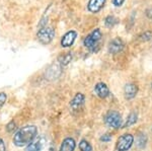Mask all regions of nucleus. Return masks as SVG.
<instances>
[{"mask_svg":"<svg viewBox=\"0 0 152 151\" xmlns=\"http://www.w3.org/2000/svg\"><path fill=\"white\" fill-rule=\"evenodd\" d=\"M6 98H7L6 93H4V92H0V108L5 104Z\"/></svg>","mask_w":152,"mask_h":151,"instance_id":"4be33fe9","label":"nucleus"},{"mask_svg":"<svg viewBox=\"0 0 152 151\" xmlns=\"http://www.w3.org/2000/svg\"><path fill=\"white\" fill-rule=\"evenodd\" d=\"M79 149H80V151H94L91 144H90V143L88 142L87 140H85V139L80 140Z\"/></svg>","mask_w":152,"mask_h":151,"instance_id":"a211bd4d","label":"nucleus"},{"mask_svg":"<svg viewBox=\"0 0 152 151\" xmlns=\"http://www.w3.org/2000/svg\"><path fill=\"white\" fill-rule=\"evenodd\" d=\"M37 38H38L39 42L43 45H49L55 38V31L53 28L50 26H45V28H41L37 33Z\"/></svg>","mask_w":152,"mask_h":151,"instance_id":"20e7f679","label":"nucleus"},{"mask_svg":"<svg viewBox=\"0 0 152 151\" xmlns=\"http://www.w3.org/2000/svg\"><path fill=\"white\" fill-rule=\"evenodd\" d=\"M76 38H77V33L75 31H69L65 34L61 39V47L68 48L74 44Z\"/></svg>","mask_w":152,"mask_h":151,"instance_id":"0eeeda50","label":"nucleus"},{"mask_svg":"<svg viewBox=\"0 0 152 151\" xmlns=\"http://www.w3.org/2000/svg\"><path fill=\"white\" fill-rule=\"evenodd\" d=\"M104 123L107 127L113 129H120L123 126V120L122 116L117 111H109L104 116Z\"/></svg>","mask_w":152,"mask_h":151,"instance_id":"7ed1b4c3","label":"nucleus"},{"mask_svg":"<svg viewBox=\"0 0 152 151\" xmlns=\"http://www.w3.org/2000/svg\"><path fill=\"white\" fill-rule=\"evenodd\" d=\"M137 121H138V115H137V113H135V112H132V113L129 114L128 118H127V120L123 125V127L124 128L131 127V126H133L137 123Z\"/></svg>","mask_w":152,"mask_h":151,"instance_id":"ddd939ff","label":"nucleus"},{"mask_svg":"<svg viewBox=\"0 0 152 151\" xmlns=\"http://www.w3.org/2000/svg\"><path fill=\"white\" fill-rule=\"evenodd\" d=\"M137 146H138L140 149H144L147 143V136L145 133H140L137 136V140H136Z\"/></svg>","mask_w":152,"mask_h":151,"instance_id":"dca6fc26","label":"nucleus"},{"mask_svg":"<svg viewBox=\"0 0 152 151\" xmlns=\"http://www.w3.org/2000/svg\"><path fill=\"white\" fill-rule=\"evenodd\" d=\"M138 93V86L134 83H128L124 87V96L126 99H132Z\"/></svg>","mask_w":152,"mask_h":151,"instance_id":"9d476101","label":"nucleus"},{"mask_svg":"<svg viewBox=\"0 0 152 151\" xmlns=\"http://www.w3.org/2000/svg\"><path fill=\"white\" fill-rule=\"evenodd\" d=\"M76 147V142L73 138L67 137L62 141L59 148V151H74Z\"/></svg>","mask_w":152,"mask_h":151,"instance_id":"f8f14e48","label":"nucleus"},{"mask_svg":"<svg viewBox=\"0 0 152 151\" xmlns=\"http://www.w3.org/2000/svg\"><path fill=\"white\" fill-rule=\"evenodd\" d=\"M134 144V136L130 133H125L120 136L116 144L117 151H128Z\"/></svg>","mask_w":152,"mask_h":151,"instance_id":"39448f33","label":"nucleus"},{"mask_svg":"<svg viewBox=\"0 0 152 151\" xmlns=\"http://www.w3.org/2000/svg\"><path fill=\"white\" fill-rule=\"evenodd\" d=\"M94 92L97 96L100 97V98H107V97L110 96V94H111L109 86L105 83H104V82H97V83L95 84Z\"/></svg>","mask_w":152,"mask_h":151,"instance_id":"6e6552de","label":"nucleus"},{"mask_svg":"<svg viewBox=\"0 0 152 151\" xmlns=\"http://www.w3.org/2000/svg\"><path fill=\"white\" fill-rule=\"evenodd\" d=\"M105 5V0H89L87 3V9L91 13H97Z\"/></svg>","mask_w":152,"mask_h":151,"instance_id":"1a4fd4ad","label":"nucleus"},{"mask_svg":"<svg viewBox=\"0 0 152 151\" xmlns=\"http://www.w3.org/2000/svg\"><path fill=\"white\" fill-rule=\"evenodd\" d=\"M58 61L62 66H67L68 64L72 61V53H63L58 57Z\"/></svg>","mask_w":152,"mask_h":151,"instance_id":"4468645a","label":"nucleus"},{"mask_svg":"<svg viewBox=\"0 0 152 151\" xmlns=\"http://www.w3.org/2000/svg\"><path fill=\"white\" fill-rule=\"evenodd\" d=\"M126 0H112V3L113 5H115L116 7H121L124 4V2Z\"/></svg>","mask_w":152,"mask_h":151,"instance_id":"5701e85b","label":"nucleus"},{"mask_svg":"<svg viewBox=\"0 0 152 151\" xmlns=\"http://www.w3.org/2000/svg\"><path fill=\"white\" fill-rule=\"evenodd\" d=\"M125 44L123 42V40L120 38H115L110 42L109 44V52L113 55L119 54L123 51Z\"/></svg>","mask_w":152,"mask_h":151,"instance_id":"423d86ee","label":"nucleus"},{"mask_svg":"<svg viewBox=\"0 0 152 151\" xmlns=\"http://www.w3.org/2000/svg\"><path fill=\"white\" fill-rule=\"evenodd\" d=\"M15 128H16V124H15V122H14V121L9 122V123L7 124V126H6V130H7V132H9V133H11L12 131L15 130Z\"/></svg>","mask_w":152,"mask_h":151,"instance_id":"aec40b11","label":"nucleus"},{"mask_svg":"<svg viewBox=\"0 0 152 151\" xmlns=\"http://www.w3.org/2000/svg\"><path fill=\"white\" fill-rule=\"evenodd\" d=\"M84 101H85L84 94L81 93V92H78V93L75 94V96L72 98V101H70L71 109H74V111H77L78 109H80L83 106Z\"/></svg>","mask_w":152,"mask_h":151,"instance_id":"9b49d317","label":"nucleus"},{"mask_svg":"<svg viewBox=\"0 0 152 151\" xmlns=\"http://www.w3.org/2000/svg\"><path fill=\"white\" fill-rule=\"evenodd\" d=\"M42 147H43V143L41 142V140H37L31 142L28 146H26L24 151H41Z\"/></svg>","mask_w":152,"mask_h":151,"instance_id":"2eb2a0df","label":"nucleus"},{"mask_svg":"<svg viewBox=\"0 0 152 151\" xmlns=\"http://www.w3.org/2000/svg\"><path fill=\"white\" fill-rule=\"evenodd\" d=\"M0 151H6L5 144H4V141L0 138Z\"/></svg>","mask_w":152,"mask_h":151,"instance_id":"b1692460","label":"nucleus"},{"mask_svg":"<svg viewBox=\"0 0 152 151\" xmlns=\"http://www.w3.org/2000/svg\"><path fill=\"white\" fill-rule=\"evenodd\" d=\"M140 40L144 41V42H147V41L152 40V31H147L144 34H142L140 36Z\"/></svg>","mask_w":152,"mask_h":151,"instance_id":"6ab92c4d","label":"nucleus"},{"mask_svg":"<svg viewBox=\"0 0 152 151\" xmlns=\"http://www.w3.org/2000/svg\"><path fill=\"white\" fill-rule=\"evenodd\" d=\"M99 140L102 141V142H104V143H109V142H111V141H112V136L110 135V134H104V135L100 136Z\"/></svg>","mask_w":152,"mask_h":151,"instance_id":"412c9836","label":"nucleus"},{"mask_svg":"<svg viewBox=\"0 0 152 151\" xmlns=\"http://www.w3.org/2000/svg\"><path fill=\"white\" fill-rule=\"evenodd\" d=\"M38 136V128L35 125H28L24 126L13 135L12 142L18 147H23L28 146L34 142V140Z\"/></svg>","mask_w":152,"mask_h":151,"instance_id":"f257e3e1","label":"nucleus"},{"mask_svg":"<svg viewBox=\"0 0 152 151\" xmlns=\"http://www.w3.org/2000/svg\"><path fill=\"white\" fill-rule=\"evenodd\" d=\"M102 33L99 28H95L89 34V35L86 36V38L83 41V45L84 47L87 49V50L91 51V52H94L96 50V48L99 47L100 41H102Z\"/></svg>","mask_w":152,"mask_h":151,"instance_id":"f03ea898","label":"nucleus"},{"mask_svg":"<svg viewBox=\"0 0 152 151\" xmlns=\"http://www.w3.org/2000/svg\"><path fill=\"white\" fill-rule=\"evenodd\" d=\"M119 23L117 18H115L114 15H109L104 18V24L107 28H114L116 24Z\"/></svg>","mask_w":152,"mask_h":151,"instance_id":"f3484780","label":"nucleus"}]
</instances>
